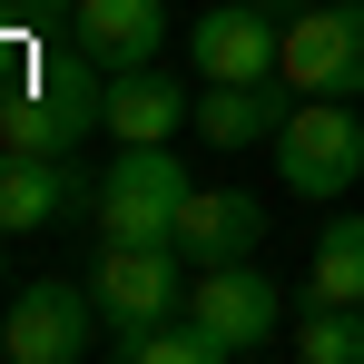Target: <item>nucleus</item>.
Instances as JSON below:
<instances>
[{"instance_id": "f257e3e1", "label": "nucleus", "mask_w": 364, "mask_h": 364, "mask_svg": "<svg viewBox=\"0 0 364 364\" xmlns=\"http://www.w3.org/2000/svg\"><path fill=\"white\" fill-rule=\"evenodd\" d=\"M197 197L178 168V148L158 138V148H119L109 158V178L89 187V227L119 246H178V207Z\"/></svg>"}, {"instance_id": "f03ea898", "label": "nucleus", "mask_w": 364, "mask_h": 364, "mask_svg": "<svg viewBox=\"0 0 364 364\" xmlns=\"http://www.w3.org/2000/svg\"><path fill=\"white\" fill-rule=\"evenodd\" d=\"M276 178L296 187V197H345V187L364 178V119L355 99H296L286 109V128H276Z\"/></svg>"}, {"instance_id": "7ed1b4c3", "label": "nucleus", "mask_w": 364, "mask_h": 364, "mask_svg": "<svg viewBox=\"0 0 364 364\" xmlns=\"http://www.w3.org/2000/svg\"><path fill=\"white\" fill-rule=\"evenodd\" d=\"M99 345V296L89 276H40V286H10L0 296V355L10 364H79Z\"/></svg>"}, {"instance_id": "20e7f679", "label": "nucleus", "mask_w": 364, "mask_h": 364, "mask_svg": "<svg viewBox=\"0 0 364 364\" xmlns=\"http://www.w3.org/2000/svg\"><path fill=\"white\" fill-rule=\"evenodd\" d=\"M276 79L296 99H364V0H315L286 20Z\"/></svg>"}, {"instance_id": "39448f33", "label": "nucleus", "mask_w": 364, "mask_h": 364, "mask_svg": "<svg viewBox=\"0 0 364 364\" xmlns=\"http://www.w3.org/2000/svg\"><path fill=\"white\" fill-rule=\"evenodd\" d=\"M187 315L217 335V355H256L266 335H276V315H286V286L266 276V266H197V286H187Z\"/></svg>"}, {"instance_id": "423d86ee", "label": "nucleus", "mask_w": 364, "mask_h": 364, "mask_svg": "<svg viewBox=\"0 0 364 364\" xmlns=\"http://www.w3.org/2000/svg\"><path fill=\"white\" fill-rule=\"evenodd\" d=\"M197 79H276L286 60V0H217L187 40Z\"/></svg>"}, {"instance_id": "0eeeda50", "label": "nucleus", "mask_w": 364, "mask_h": 364, "mask_svg": "<svg viewBox=\"0 0 364 364\" xmlns=\"http://www.w3.org/2000/svg\"><path fill=\"white\" fill-rule=\"evenodd\" d=\"M187 256L178 246H119L99 237V266H89V296H99V315L109 325H138V315H178L187 305Z\"/></svg>"}, {"instance_id": "6e6552de", "label": "nucleus", "mask_w": 364, "mask_h": 364, "mask_svg": "<svg viewBox=\"0 0 364 364\" xmlns=\"http://www.w3.org/2000/svg\"><path fill=\"white\" fill-rule=\"evenodd\" d=\"M286 109H296L286 79H207V89H197V138L227 148V158H237V148H276Z\"/></svg>"}, {"instance_id": "1a4fd4ad", "label": "nucleus", "mask_w": 364, "mask_h": 364, "mask_svg": "<svg viewBox=\"0 0 364 364\" xmlns=\"http://www.w3.org/2000/svg\"><path fill=\"white\" fill-rule=\"evenodd\" d=\"M256 237H266V207L246 187H197L178 207V256L187 266H237V256H256Z\"/></svg>"}, {"instance_id": "9d476101", "label": "nucleus", "mask_w": 364, "mask_h": 364, "mask_svg": "<svg viewBox=\"0 0 364 364\" xmlns=\"http://www.w3.org/2000/svg\"><path fill=\"white\" fill-rule=\"evenodd\" d=\"M69 20H79V60L148 69L158 60V30H168V0H69Z\"/></svg>"}, {"instance_id": "9b49d317", "label": "nucleus", "mask_w": 364, "mask_h": 364, "mask_svg": "<svg viewBox=\"0 0 364 364\" xmlns=\"http://www.w3.org/2000/svg\"><path fill=\"white\" fill-rule=\"evenodd\" d=\"M178 119H197V99H187L168 69H109V138L119 148H158V138H178Z\"/></svg>"}, {"instance_id": "f8f14e48", "label": "nucleus", "mask_w": 364, "mask_h": 364, "mask_svg": "<svg viewBox=\"0 0 364 364\" xmlns=\"http://www.w3.org/2000/svg\"><path fill=\"white\" fill-rule=\"evenodd\" d=\"M79 207L69 158H30V148H0V237H30V227H60Z\"/></svg>"}, {"instance_id": "ddd939ff", "label": "nucleus", "mask_w": 364, "mask_h": 364, "mask_svg": "<svg viewBox=\"0 0 364 364\" xmlns=\"http://www.w3.org/2000/svg\"><path fill=\"white\" fill-rule=\"evenodd\" d=\"M305 296L315 305H364V217H325V227H315Z\"/></svg>"}, {"instance_id": "4468645a", "label": "nucleus", "mask_w": 364, "mask_h": 364, "mask_svg": "<svg viewBox=\"0 0 364 364\" xmlns=\"http://www.w3.org/2000/svg\"><path fill=\"white\" fill-rule=\"evenodd\" d=\"M296 355L305 364H364V305H315V296H296Z\"/></svg>"}, {"instance_id": "2eb2a0df", "label": "nucleus", "mask_w": 364, "mask_h": 364, "mask_svg": "<svg viewBox=\"0 0 364 364\" xmlns=\"http://www.w3.org/2000/svg\"><path fill=\"white\" fill-rule=\"evenodd\" d=\"M40 10H69V0H40Z\"/></svg>"}, {"instance_id": "dca6fc26", "label": "nucleus", "mask_w": 364, "mask_h": 364, "mask_svg": "<svg viewBox=\"0 0 364 364\" xmlns=\"http://www.w3.org/2000/svg\"><path fill=\"white\" fill-rule=\"evenodd\" d=\"M0 296H10V286H0Z\"/></svg>"}]
</instances>
